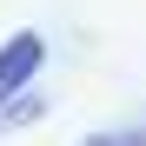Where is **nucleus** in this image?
Listing matches in <instances>:
<instances>
[{"label":"nucleus","instance_id":"obj_1","mask_svg":"<svg viewBox=\"0 0 146 146\" xmlns=\"http://www.w3.org/2000/svg\"><path fill=\"white\" fill-rule=\"evenodd\" d=\"M40 60H46V40H40L33 27L0 46V100H7V93H27V80L40 73Z\"/></svg>","mask_w":146,"mask_h":146},{"label":"nucleus","instance_id":"obj_2","mask_svg":"<svg viewBox=\"0 0 146 146\" xmlns=\"http://www.w3.org/2000/svg\"><path fill=\"white\" fill-rule=\"evenodd\" d=\"M40 113H46L40 93H7V100H0V133L7 126H27V119H40Z\"/></svg>","mask_w":146,"mask_h":146},{"label":"nucleus","instance_id":"obj_3","mask_svg":"<svg viewBox=\"0 0 146 146\" xmlns=\"http://www.w3.org/2000/svg\"><path fill=\"white\" fill-rule=\"evenodd\" d=\"M86 146H146V133H100V139H86Z\"/></svg>","mask_w":146,"mask_h":146}]
</instances>
